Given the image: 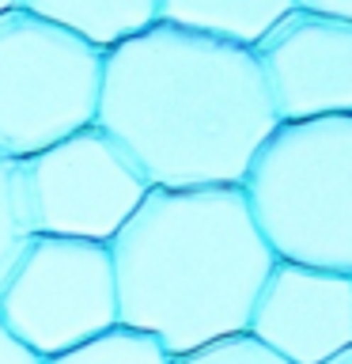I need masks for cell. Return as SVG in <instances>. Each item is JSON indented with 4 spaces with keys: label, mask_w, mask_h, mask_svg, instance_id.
Segmentation results:
<instances>
[{
    "label": "cell",
    "mask_w": 352,
    "mask_h": 364,
    "mask_svg": "<svg viewBox=\"0 0 352 364\" xmlns=\"http://www.w3.org/2000/svg\"><path fill=\"white\" fill-rule=\"evenodd\" d=\"M8 8H16V0H0V11H8Z\"/></svg>",
    "instance_id": "17"
},
{
    "label": "cell",
    "mask_w": 352,
    "mask_h": 364,
    "mask_svg": "<svg viewBox=\"0 0 352 364\" xmlns=\"http://www.w3.org/2000/svg\"><path fill=\"white\" fill-rule=\"evenodd\" d=\"M95 125L159 190L238 186L277 129L246 46L152 23L102 53Z\"/></svg>",
    "instance_id": "1"
},
{
    "label": "cell",
    "mask_w": 352,
    "mask_h": 364,
    "mask_svg": "<svg viewBox=\"0 0 352 364\" xmlns=\"http://www.w3.org/2000/svg\"><path fill=\"white\" fill-rule=\"evenodd\" d=\"M277 122L352 114V23L292 8L250 46Z\"/></svg>",
    "instance_id": "7"
},
{
    "label": "cell",
    "mask_w": 352,
    "mask_h": 364,
    "mask_svg": "<svg viewBox=\"0 0 352 364\" xmlns=\"http://www.w3.org/2000/svg\"><path fill=\"white\" fill-rule=\"evenodd\" d=\"M0 323L42 360L118 326L110 247L31 235L0 284Z\"/></svg>",
    "instance_id": "6"
},
{
    "label": "cell",
    "mask_w": 352,
    "mask_h": 364,
    "mask_svg": "<svg viewBox=\"0 0 352 364\" xmlns=\"http://www.w3.org/2000/svg\"><path fill=\"white\" fill-rule=\"evenodd\" d=\"M148 190V178L99 125L16 159V198L31 235L110 243Z\"/></svg>",
    "instance_id": "5"
},
{
    "label": "cell",
    "mask_w": 352,
    "mask_h": 364,
    "mask_svg": "<svg viewBox=\"0 0 352 364\" xmlns=\"http://www.w3.org/2000/svg\"><path fill=\"white\" fill-rule=\"evenodd\" d=\"M238 186L280 262L352 277V114L280 122Z\"/></svg>",
    "instance_id": "3"
},
{
    "label": "cell",
    "mask_w": 352,
    "mask_h": 364,
    "mask_svg": "<svg viewBox=\"0 0 352 364\" xmlns=\"http://www.w3.org/2000/svg\"><path fill=\"white\" fill-rule=\"evenodd\" d=\"M322 364H352V346H348V349H341L337 357H329V360H322Z\"/></svg>",
    "instance_id": "16"
},
{
    "label": "cell",
    "mask_w": 352,
    "mask_h": 364,
    "mask_svg": "<svg viewBox=\"0 0 352 364\" xmlns=\"http://www.w3.org/2000/svg\"><path fill=\"white\" fill-rule=\"evenodd\" d=\"M170 364H288V360L277 357L273 349H265L258 338L231 334V338L209 341L201 349L178 353V357H170Z\"/></svg>",
    "instance_id": "13"
},
{
    "label": "cell",
    "mask_w": 352,
    "mask_h": 364,
    "mask_svg": "<svg viewBox=\"0 0 352 364\" xmlns=\"http://www.w3.org/2000/svg\"><path fill=\"white\" fill-rule=\"evenodd\" d=\"M0 364H42V357H34V353L0 323Z\"/></svg>",
    "instance_id": "14"
},
{
    "label": "cell",
    "mask_w": 352,
    "mask_h": 364,
    "mask_svg": "<svg viewBox=\"0 0 352 364\" xmlns=\"http://www.w3.org/2000/svg\"><path fill=\"white\" fill-rule=\"evenodd\" d=\"M299 11H311V16H326V19H341L352 23V0H295Z\"/></svg>",
    "instance_id": "15"
},
{
    "label": "cell",
    "mask_w": 352,
    "mask_h": 364,
    "mask_svg": "<svg viewBox=\"0 0 352 364\" xmlns=\"http://www.w3.org/2000/svg\"><path fill=\"white\" fill-rule=\"evenodd\" d=\"M118 323L170 357L246 334L277 255L258 232L243 186H152L110 239Z\"/></svg>",
    "instance_id": "2"
},
{
    "label": "cell",
    "mask_w": 352,
    "mask_h": 364,
    "mask_svg": "<svg viewBox=\"0 0 352 364\" xmlns=\"http://www.w3.org/2000/svg\"><path fill=\"white\" fill-rule=\"evenodd\" d=\"M19 8L110 50L159 23V0H16Z\"/></svg>",
    "instance_id": "9"
},
{
    "label": "cell",
    "mask_w": 352,
    "mask_h": 364,
    "mask_svg": "<svg viewBox=\"0 0 352 364\" xmlns=\"http://www.w3.org/2000/svg\"><path fill=\"white\" fill-rule=\"evenodd\" d=\"M292 8L295 0H159V19L250 50Z\"/></svg>",
    "instance_id": "10"
},
{
    "label": "cell",
    "mask_w": 352,
    "mask_h": 364,
    "mask_svg": "<svg viewBox=\"0 0 352 364\" xmlns=\"http://www.w3.org/2000/svg\"><path fill=\"white\" fill-rule=\"evenodd\" d=\"M27 224L19 213V198H16V159L0 156V284L8 281L16 258L27 247Z\"/></svg>",
    "instance_id": "12"
},
{
    "label": "cell",
    "mask_w": 352,
    "mask_h": 364,
    "mask_svg": "<svg viewBox=\"0 0 352 364\" xmlns=\"http://www.w3.org/2000/svg\"><path fill=\"white\" fill-rule=\"evenodd\" d=\"M42 364H170V353L155 338L118 323L106 334L91 338L76 349L57 353V357H45Z\"/></svg>",
    "instance_id": "11"
},
{
    "label": "cell",
    "mask_w": 352,
    "mask_h": 364,
    "mask_svg": "<svg viewBox=\"0 0 352 364\" xmlns=\"http://www.w3.org/2000/svg\"><path fill=\"white\" fill-rule=\"evenodd\" d=\"M102 53L19 4L0 11V156H34L95 125Z\"/></svg>",
    "instance_id": "4"
},
{
    "label": "cell",
    "mask_w": 352,
    "mask_h": 364,
    "mask_svg": "<svg viewBox=\"0 0 352 364\" xmlns=\"http://www.w3.org/2000/svg\"><path fill=\"white\" fill-rule=\"evenodd\" d=\"M246 334L288 364H322L352 346V277L299 262H273Z\"/></svg>",
    "instance_id": "8"
}]
</instances>
